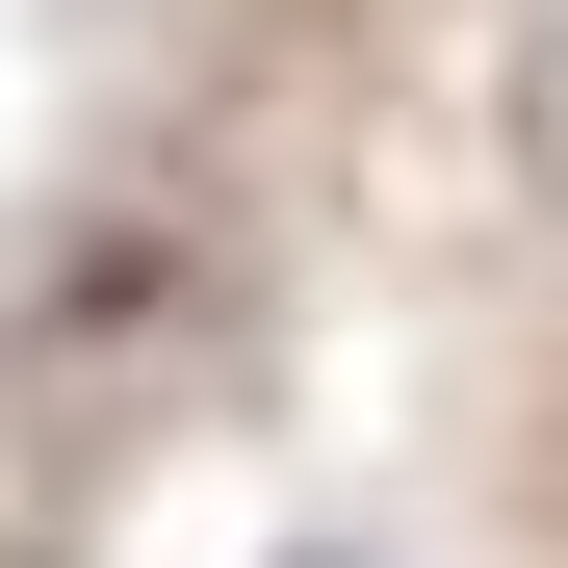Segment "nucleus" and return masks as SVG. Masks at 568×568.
I'll use <instances>...</instances> for the list:
<instances>
[{
	"mask_svg": "<svg viewBox=\"0 0 568 568\" xmlns=\"http://www.w3.org/2000/svg\"><path fill=\"white\" fill-rule=\"evenodd\" d=\"M284 568H362V542H284Z\"/></svg>",
	"mask_w": 568,
	"mask_h": 568,
	"instance_id": "obj_1",
	"label": "nucleus"
}]
</instances>
